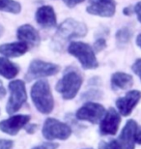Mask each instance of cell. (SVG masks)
<instances>
[{
    "label": "cell",
    "instance_id": "1",
    "mask_svg": "<svg viewBox=\"0 0 141 149\" xmlns=\"http://www.w3.org/2000/svg\"><path fill=\"white\" fill-rule=\"evenodd\" d=\"M88 29L81 22L74 19H67L58 26L54 36L51 40V47L53 50L61 52L67 44L72 40L86 36Z\"/></svg>",
    "mask_w": 141,
    "mask_h": 149
},
{
    "label": "cell",
    "instance_id": "2",
    "mask_svg": "<svg viewBox=\"0 0 141 149\" xmlns=\"http://www.w3.org/2000/svg\"><path fill=\"white\" fill-rule=\"evenodd\" d=\"M83 82L82 74L76 67H67L56 84V90L63 99L72 100L78 93Z\"/></svg>",
    "mask_w": 141,
    "mask_h": 149
},
{
    "label": "cell",
    "instance_id": "3",
    "mask_svg": "<svg viewBox=\"0 0 141 149\" xmlns=\"http://www.w3.org/2000/svg\"><path fill=\"white\" fill-rule=\"evenodd\" d=\"M31 99L35 108L43 114H49L54 108V100L50 90L49 83L40 79L33 84L31 88Z\"/></svg>",
    "mask_w": 141,
    "mask_h": 149
},
{
    "label": "cell",
    "instance_id": "4",
    "mask_svg": "<svg viewBox=\"0 0 141 149\" xmlns=\"http://www.w3.org/2000/svg\"><path fill=\"white\" fill-rule=\"evenodd\" d=\"M68 52L76 57L81 64L83 69L93 70L99 67L96 52L93 47L83 42H71L68 45Z\"/></svg>",
    "mask_w": 141,
    "mask_h": 149
},
{
    "label": "cell",
    "instance_id": "5",
    "mask_svg": "<svg viewBox=\"0 0 141 149\" xmlns=\"http://www.w3.org/2000/svg\"><path fill=\"white\" fill-rule=\"evenodd\" d=\"M9 90H10V98L6 106V111L9 114H13L19 111L27 100L25 83L22 79L12 80L9 83Z\"/></svg>",
    "mask_w": 141,
    "mask_h": 149
},
{
    "label": "cell",
    "instance_id": "6",
    "mask_svg": "<svg viewBox=\"0 0 141 149\" xmlns=\"http://www.w3.org/2000/svg\"><path fill=\"white\" fill-rule=\"evenodd\" d=\"M44 139L49 141L53 139H68L72 135V129L68 124L63 123L55 118H47L44 123L42 130Z\"/></svg>",
    "mask_w": 141,
    "mask_h": 149
},
{
    "label": "cell",
    "instance_id": "7",
    "mask_svg": "<svg viewBox=\"0 0 141 149\" xmlns=\"http://www.w3.org/2000/svg\"><path fill=\"white\" fill-rule=\"evenodd\" d=\"M60 71V66L50 62H46L40 59H35L30 62L28 70L25 74L26 81L42 79V77L54 76Z\"/></svg>",
    "mask_w": 141,
    "mask_h": 149
},
{
    "label": "cell",
    "instance_id": "8",
    "mask_svg": "<svg viewBox=\"0 0 141 149\" xmlns=\"http://www.w3.org/2000/svg\"><path fill=\"white\" fill-rule=\"evenodd\" d=\"M106 109L100 104L94 102L85 103L76 111V118L81 121H88L92 124L99 123L106 114Z\"/></svg>",
    "mask_w": 141,
    "mask_h": 149
},
{
    "label": "cell",
    "instance_id": "9",
    "mask_svg": "<svg viewBox=\"0 0 141 149\" xmlns=\"http://www.w3.org/2000/svg\"><path fill=\"white\" fill-rule=\"evenodd\" d=\"M87 13L101 17H112L116 12L115 0H88Z\"/></svg>",
    "mask_w": 141,
    "mask_h": 149
},
{
    "label": "cell",
    "instance_id": "10",
    "mask_svg": "<svg viewBox=\"0 0 141 149\" xmlns=\"http://www.w3.org/2000/svg\"><path fill=\"white\" fill-rule=\"evenodd\" d=\"M121 123V116L115 109L109 108V109L103 115L101 120L100 134L101 136H114L116 135Z\"/></svg>",
    "mask_w": 141,
    "mask_h": 149
},
{
    "label": "cell",
    "instance_id": "11",
    "mask_svg": "<svg viewBox=\"0 0 141 149\" xmlns=\"http://www.w3.org/2000/svg\"><path fill=\"white\" fill-rule=\"evenodd\" d=\"M30 115L17 114L0 122V131L10 136H16L30 121Z\"/></svg>",
    "mask_w": 141,
    "mask_h": 149
},
{
    "label": "cell",
    "instance_id": "12",
    "mask_svg": "<svg viewBox=\"0 0 141 149\" xmlns=\"http://www.w3.org/2000/svg\"><path fill=\"white\" fill-rule=\"evenodd\" d=\"M140 99L141 92L139 90H131L124 97L116 100V107L123 116H128L138 104Z\"/></svg>",
    "mask_w": 141,
    "mask_h": 149
},
{
    "label": "cell",
    "instance_id": "13",
    "mask_svg": "<svg viewBox=\"0 0 141 149\" xmlns=\"http://www.w3.org/2000/svg\"><path fill=\"white\" fill-rule=\"evenodd\" d=\"M35 19L38 25L44 29L55 27L57 22L54 9L49 5L41 6L40 8H38V10L36 11Z\"/></svg>",
    "mask_w": 141,
    "mask_h": 149
},
{
    "label": "cell",
    "instance_id": "14",
    "mask_svg": "<svg viewBox=\"0 0 141 149\" xmlns=\"http://www.w3.org/2000/svg\"><path fill=\"white\" fill-rule=\"evenodd\" d=\"M137 126L138 125H137L136 121H134L133 119H130L126 123L118 139L123 149H134V146H135V132Z\"/></svg>",
    "mask_w": 141,
    "mask_h": 149
},
{
    "label": "cell",
    "instance_id": "15",
    "mask_svg": "<svg viewBox=\"0 0 141 149\" xmlns=\"http://www.w3.org/2000/svg\"><path fill=\"white\" fill-rule=\"evenodd\" d=\"M17 36L20 42H23L32 47L39 46L41 42L38 30L30 24L20 25L17 30Z\"/></svg>",
    "mask_w": 141,
    "mask_h": 149
},
{
    "label": "cell",
    "instance_id": "16",
    "mask_svg": "<svg viewBox=\"0 0 141 149\" xmlns=\"http://www.w3.org/2000/svg\"><path fill=\"white\" fill-rule=\"evenodd\" d=\"M29 46L23 42H14V43L3 44L0 45V54H2L5 57L14 58L19 57L24 55L28 52Z\"/></svg>",
    "mask_w": 141,
    "mask_h": 149
},
{
    "label": "cell",
    "instance_id": "17",
    "mask_svg": "<svg viewBox=\"0 0 141 149\" xmlns=\"http://www.w3.org/2000/svg\"><path fill=\"white\" fill-rule=\"evenodd\" d=\"M133 84V79L131 74L123 72H116L111 77L112 90H125L131 87Z\"/></svg>",
    "mask_w": 141,
    "mask_h": 149
},
{
    "label": "cell",
    "instance_id": "18",
    "mask_svg": "<svg viewBox=\"0 0 141 149\" xmlns=\"http://www.w3.org/2000/svg\"><path fill=\"white\" fill-rule=\"evenodd\" d=\"M19 73V67L5 57H0V76L7 79L16 77Z\"/></svg>",
    "mask_w": 141,
    "mask_h": 149
},
{
    "label": "cell",
    "instance_id": "19",
    "mask_svg": "<svg viewBox=\"0 0 141 149\" xmlns=\"http://www.w3.org/2000/svg\"><path fill=\"white\" fill-rule=\"evenodd\" d=\"M115 38L117 45L119 47H124L130 43V41L133 38V31L128 27H122L119 30H117Z\"/></svg>",
    "mask_w": 141,
    "mask_h": 149
},
{
    "label": "cell",
    "instance_id": "20",
    "mask_svg": "<svg viewBox=\"0 0 141 149\" xmlns=\"http://www.w3.org/2000/svg\"><path fill=\"white\" fill-rule=\"evenodd\" d=\"M0 11L11 14H19L22 5L16 0H0Z\"/></svg>",
    "mask_w": 141,
    "mask_h": 149
},
{
    "label": "cell",
    "instance_id": "21",
    "mask_svg": "<svg viewBox=\"0 0 141 149\" xmlns=\"http://www.w3.org/2000/svg\"><path fill=\"white\" fill-rule=\"evenodd\" d=\"M89 89L85 91L84 93L81 95L82 101H94L101 99L103 97V91H101L98 87H93V86H89Z\"/></svg>",
    "mask_w": 141,
    "mask_h": 149
},
{
    "label": "cell",
    "instance_id": "22",
    "mask_svg": "<svg viewBox=\"0 0 141 149\" xmlns=\"http://www.w3.org/2000/svg\"><path fill=\"white\" fill-rule=\"evenodd\" d=\"M100 149H123L118 139H111L109 141H101Z\"/></svg>",
    "mask_w": 141,
    "mask_h": 149
},
{
    "label": "cell",
    "instance_id": "23",
    "mask_svg": "<svg viewBox=\"0 0 141 149\" xmlns=\"http://www.w3.org/2000/svg\"><path fill=\"white\" fill-rule=\"evenodd\" d=\"M106 46L107 45H106V39L103 38V37H100L95 41L94 45H93V49H94V52L96 53H98V52H103V50L106 49Z\"/></svg>",
    "mask_w": 141,
    "mask_h": 149
},
{
    "label": "cell",
    "instance_id": "24",
    "mask_svg": "<svg viewBox=\"0 0 141 149\" xmlns=\"http://www.w3.org/2000/svg\"><path fill=\"white\" fill-rule=\"evenodd\" d=\"M59 146L58 143H54V142H44L40 145L33 147L32 149H57Z\"/></svg>",
    "mask_w": 141,
    "mask_h": 149
},
{
    "label": "cell",
    "instance_id": "25",
    "mask_svg": "<svg viewBox=\"0 0 141 149\" xmlns=\"http://www.w3.org/2000/svg\"><path fill=\"white\" fill-rule=\"evenodd\" d=\"M131 70H133V72L141 80V58L137 59V60L133 64Z\"/></svg>",
    "mask_w": 141,
    "mask_h": 149
},
{
    "label": "cell",
    "instance_id": "26",
    "mask_svg": "<svg viewBox=\"0 0 141 149\" xmlns=\"http://www.w3.org/2000/svg\"><path fill=\"white\" fill-rule=\"evenodd\" d=\"M14 146V141L11 139H0V149H12Z\"/></svg>",
    "mask_w": 141,
    "mask_h": 149
},
{
    "label": "cell",
    "instance_id": "27",
    "mask_svg": "<svg viewBox=\"0 0 141 149\" xmlns=\"http://www.w3.org/2000/svg\"><path fill=\"white\" fill-rule=\"evenodd\" d=\"M63 1H64V3L68 8H74V7H76V5L84 2L85 0H63Z\"/></svg>",
    "mask_w": 141,
    "mask_h": 149
},
{
    "label": "cell",
    "instance_id": "28",
    "mask_svg": "<svg viewBox=\"0 0 141 149\" xmlns=\"http://www.w3.org/2000/svg\"><path fill=\"white\" fill-rule=\"evenodd\" d=\"M123 14H124L125 16H127V17L133 16V15L134 14V6L130 5V6L125 7L124 9H123Z\"/></svg>",
    "mask_w": 141,
    "mask_h": 149
},
{
    "label": "cell",
    "instance_id": "29",
    "mask_svg": "<svg viewBox=\"0 0 141 149\" xmlns=\"http://www.w3.org/2000/svg\"><path fill=\"white\" fill-rule=\"evenodd\" d=\"M25 128V131L27 132L30 135H32V134H34L36 131L38 130L39 126L37 124H30V125H27L26 124V126L24 127Z\"/></svg>",
    "mask_w": 141,
    "mask_h": 149
},
{
    "label": "cell",
    "instance_id": "30",
    "mask_svg": "<svg viewBox=\"0 0 141 149\" xmlns=\"http://www.w3.org/2000/svg\"><path fill=\"white\" fill-rule=\"evenodd\" d=\"M134 14L137 16V19L141 23V1L134 5Z\"/></svg>",
    "mask_w": 141,
    "mask_h": 149
},
{
    "label": "cell",
    "instance_id": "31",
    "mask_svg": "<svg viewBox=\"0 0 141 149\" xmlns=\"http://www.w3.org/2000/svg\"><path fill=\"white\" fill-rule=\"evenodd\" d=\"M135 143L141 144V126H137L135 132Z\"/></svg>",
    "mask_w": 141,
    "mask_h": 149
},
{
    "label": "cell",
    "instance_id": "32",
    "mask_svg": "<svg viewBox=\"0 0 141 149\" xmlns=\"http://www.w3.org/2000/svg\"><path fill=\"white\" fill-rule=\"evenodd\" d=\"M5 95H6V90H5L4 86H3L2 81H1V80H0V99L4 97Z\"/></svg>",
    "mask_w": 141,
    "mask_h": 149
},
{
    "label": "cell",
    "instance_id": "33",
    "mask_svg": "<svg viewBox=\"0 0 141 149\" xmlns=\"http://www.w3.org/2000/svg\"><path fill=\"white\" fill-rule=\"evenodd\" d=\"M136 45L138 46L140 49H141V33L137 36V38H136Z\"/></svg>",
    "mask_w": 141,
    "mask_h": 149
},
{
    "label": "cell",
    "instance_id": "34",
    "mask_svg": "<svg viewBox=\"0 0 141 149\" xmlns=\"http://www.w3.org/2000/svg\"><path fill=\"white\" fill-rule=\"evenodd\" d=\"M4 32H5V28H4V26H3L1 23H0V38H1L3 36V34H4Z\"/></svg>",
    "mask_w": 141,
    "mask_h": 149
},
{
    "label": "cell",
    "instance_id": "35",
    "mask_svg": "<svg viewBox=\"0 0 141 149\" xmlns=\"http://www.w3.org/2000/svg\"><path fill=\"white\" fill-rule=\"evenodd\" d=\"M0 112H1V111H0Z\"/></svg>",
    "mask_w": 141,
    "mask_h": 149
}]
</instances>
